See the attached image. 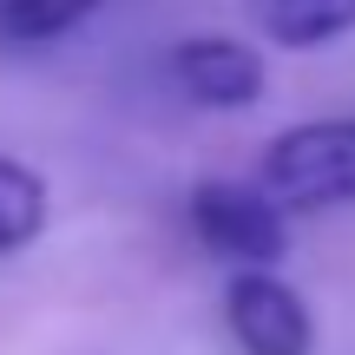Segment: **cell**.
Returning <instances> with one entry per match:
<instances>
[{
  "mask_svg": "<svg viewBox=\"0 0 355 355\" xmlns=\"http://www.w3.org/2000/svg\"><path fill=\"white\" fill-rule=\"evenodd\" d=\"M191 230L204 237V250L237 257V263H277L290 250L283 211L257 184H230V178H204L191 191Z\"/></svg>",
  "mask_w": 355,
  "mask_h": 355,
  "instance_id": "obj_2",
  "label": "cell"
},
{
  "mask_svg": "<svg viewBox=\"0 0 355 355\" xmlns=\"http://www.w3.org/2000/svg\"><path fill=\"white\" fill-rule=\"evenodd\" d=\"M99 0H0V46H40L73 33Z\"/></svg>",
  "mask_w": 355,
  "mask_h": 355,
  "instance_id": "obj_7",
  "label": "cell"
},
{
  "mask_svg": "<svg viewBox=\"0 0 355 355\" xmlns=\"http://www.w3.org/2000/svg\"><path fill=\"white\" fill-rule=\"evenodd\" d=\"M171 79L184 86V99L211 105V112H243L263 99V53L230 33H198V40H178Z\"/></svg>",
  "mask_w": 355,
  "mask_h": 355,
  "instance_id": "obj_4",
  "label": "cell"
},
{
  "mask_svg": "<svg viewBox=\"0 0 355 355\" xmlns=\"http://www.w3.org/2000/svg\"><path fill=\"white\" fill-rule=\"evenodd\" d=\"M46 230V178L0 152V257L26 250Z\"/></svg>",
  "mask_w": 355,
  "mask_h": 355,
  "instance_id": "obj_6",
  "label": "cell"
},
{
  "mask_svg": "<svg viewBox=\"0 0 355 355\" xmlns=\"http://www.w3.org/2000/svg\"><path fill=\"white\" fill-rule=\"evenodd\" d=\"M257 191L277 211H329L355 204V119H309L263 145Z\"/></svg>",
  "mask_w": 355,
  "mask_h": 355,
  "instance_id": "obj_1",
  "label": "cell"
},
{
  "mask_svg": "<svg viewBox=\"0 0 355 355\" xmlns=\"http://www.w3.org/2000/svg\"><path fill=\"white\" fill-rule=\"evenodd\" d=\"M250 13L290 53H309V46H329V40L355 33V0H250Z\"/></svg>",
  "mask_w": 355,
  "mask_h": 355,
  "instance_id": "obj_5",
  "label": "cell"
},
{
  "mask_svg": "<svg viewBox=\"0 0 355 355\" xmlns=\"http://www.w3.org/2000/svg\"><path fill=\"white\" fill-rule=\"evenodd\" d=\"M224 316H230V336L243 343V355H309L316 349V322H309L303 296L290 283H277L270 270H243L230 283Z\"/></svg>",
  "mask_w": 355,
  "mask_h": 355,
  "instance_id": "obj_3",
  "label": "cell"
}]
</instances>
